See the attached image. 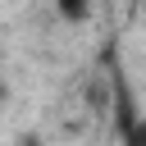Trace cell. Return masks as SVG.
<instances>
[{"mask_svg":"<svg viewBox=\"0 0 146 146\" xmlns=\"http://www.w3.org/2000/svg\"><path fill=\"white\" fill-rule=\"evenodd\" d=\"M110 96H114V132L123 137L137 119H141V110H137V96H132V87H128V73H123V59H119V50L110 46Z\"/></svg>","mask_w":146,"mask_h":146,"instance_id":"1","label":"cell"},{"mask_svg":"<svg viewBox=\"0 0 146 146\" xmlns=\"http://www.w3.org/2000/svg\"><path fill=\"white\" fill-rule=\"evenodd\" d=\"M55 9H59L64 23H87L91 18V0H55Z\"/></svg>","mask_w":146,"mask_h":146,"instance_id":"2","label":"cell"},{"mask_svg":"<svg viewBox=\"0 0 146 146\" xmlns=\"http://www.w3.org/2000/svg\"><path fill=\"white\" fill-rule=\"evenodd\" d=\"M119 146H146V114H141V119H137V123L119 137Z\"/></svg>","mask_w":146,"mask_h":146,"instance_id":"3","label":"cell"},{"mask_svg":"<svg viewBox=\"0 0 146 146\" xmlns=\"http://www.w3.org/2000/svg\"><path fill=\"white\" fill-rule=\"evenodd\" d=\"M18 146H46V141H41V137H36V132H27V137H23V141H18Z\"/></svg>","mask_w":146,"mask_h":146,"instance_id":"4","label":"cell"},{"mask_svg":"<svg viewBox=\"0 0 146 146\" xmlns=\"http://www.w3.org/2000/svg\"><path fill=\"white\" fill-rule=\"evenodd\" d=\"M5 96H9V91H5V82H0V100H5Z\"/></svg>","mask_w":146,"mask_h":146,"instance_id":"5","label":"cell"}]
</instances>
